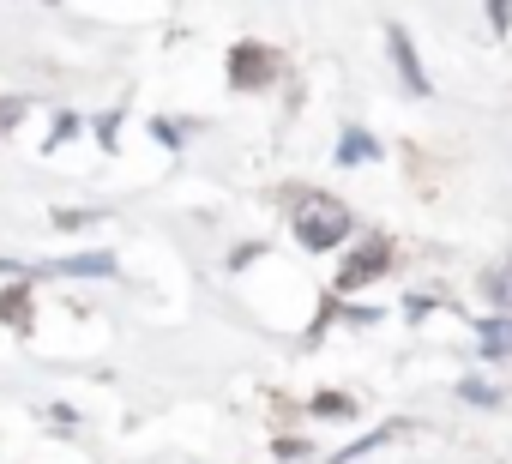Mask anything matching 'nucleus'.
Instances as JSON below:
<instances>
[{
    "instance_id": "f257e3e1",
    "label": "nucleus",
    "mask_w": 512,
    "mask_h": 464,
    "mask_svg": "<svg viewBox=\"0 0 512 464\" xmlns=\"http://www.w3.org/2000/svg\"><path fill=\"white\" fill-rule=\"evenodd\" d=\"M296 236H302L314 254H326V248H338V242L350 236V211H344L338 199H326V193H302V199H296Z\"/></svg>"
},
{
    "instance_id": "f03ea898",
    "label": "nucleus",
    "mask_w": 512,
    "mask_h": 464,
    "mask_svg": "<svg viewBox=\"0 0 512 464\" xmlns=\"http://www.w3.org/2000/svg\"><path fill=\"white\" fill-rule=\"evenodd\" d=\"M278 67H284V61H278L266 43H235V49H229V85H235V91H266V85L278 79Z\"/></svg>"
},
{
    "instance_id": "7ed1b4c3",
    "label": "nucleus",
    "mask_w": 512,
    "mask_h": 464,
    "mask_svg": "<svg viewBox=\"0 0 512 464\" xmlns=\"http://www.w3.org/2000/svg\"><path fill=\"white\" fill-rule=\"evenodd\" d=\"M386 266H392V242H386V236H368V242H362V248L344 260V272H338V290L350 296V290H362L368 278H380Z\"/></svg>"
},
{
    "instance_id": "20e7f679",
    "label": "nucleus",
    "mask_w": 512,
    "mask_h": 464,
    "mask_svg": "<svg viewBox=\"0 0 512 464\" xmlns=\"http://www.w3.org/2000/svg\"><path fill=\"white\" fill-rule=\"evenodd\" d=\"M386 49H392V67H398V79H404V91L410 97H428V73H422V61H416V49H410V37L392 25V37H386Z\"/></svg>"
},
{
    "instance_id": "39448f33",
    "label": "nucleus",
    "mask_w": 512,
    "mask_h": 464,
    "mask_svg": "<svg viewBox=\"0 0 512 464\" xmlns=\"http://www.w3.org/2000/svg\"><path fill=\"white\" fill-rule=\"evenodd\" d=\"M55 272L61 278H115V260L109 254H67V260H55Z\"/></svg>"
},
{
    "instance_id": "423d86ee",
    "label": "nucleus",
    "mask_w": 512,
    "mask_h": 464,
    "mask_svg": "<svg viewBox=\"0 0 512 464\" xmlns=\"http://www.w3.org/2000/svg\"><path fill=\"white\" fill-rule=\"evenodd\" d=\"M404 428H410V422H386V428H374V434H362V440H356V446H344V452H338V458H332V464H356V458H368V452H380V446H386V440H398V434H404Z\"/></svg>"
},
{
    "instance_id": "0eeeda50",
    "label": "nucleus",
    "mask_w": 512,
    "mask_h": 464,
    "mask_svg": "<svg viewBox=\"0 0 512 464\" xmlns=\"http://www.w3.org/2000/svg\"><path fill=\"white\" fill-rule=\"evenodd\" d=\"M0 320H7V326H19V332H31V290H25V284L0 290Z\"/></svg>"
},
{
    "instance_id": "6e6552de",
    "label": "nucleus",
    "mask_w": 512,
    "mask_h": 464,
    "mask_svg": "<svg viewBox=\"0 0 512 464\" xmlns=\"http://www.w3.org/2000/svg\"><path fill=\"white\" fill-rule=\"evenodd\" d=\"M476 332H482V350L488 356H512V320H482Z\"/></svg>"
},
{
    "instance_id": "1a4fd4ad",
    "label": "nucleus",
    "mask_w": 512,
    "mask_h": 464,
    "mask_svg": "<svg viewBox=\"0 0 512 464\" xmlns=\"http://www.w3.org/2000/svg\"><path fill=\"white\" fill-rule=\"evenodd\" d=\"M368 157H380L374 133H344V145H338V163H368Z\"/></svg>"
},
{
    "instance_id": "9d476101",
    "label": "nucleus",
    "mask_w": 512,
    "mask_h": 464,
    "mask_svg": "<svg viewBox=\"0 0 512 464\" xmlns=\"http://www.w3.org/2000/svg\"><path fill=\"white\" fill-rule=\"evenodd\" d=\"M482 296H488L494 308H506V302H512V266H494V272L482 278Z\"/></svg>"
},
{
    "instance_id": "9b49d317",
    "label": "nucleus",
    "mask_w": 512,
    "mask_h": 464,
    "mask_svg": "<svg viewBox=\"0 0 512 464\" xmlns=\"http://www.w3.org/2000/svg\"><path fill=\"white\" fill-rule=\"evenodd\" d=\"M350 410H356V404H350L344 392H320V398H314V416H350Z\"/></svg>"
},
{
    "instance_id": "f8f14e48",
    "label": "nucleus",
    "mask_w": 512,
    "mask_h": 464,
    "mask_svg": "<svg viewBox=\"0 0 512 464\" xmlns=\"http://www.w3.org/2000/svg\"><path fill=\"white\" fill-rule=\"evenodd\" d=\"M458 392H464V398H470V404H494V398H500V392H494V386H482V380H464V386H458Z\"/></svg>"
},
{
    "instance_id": "ddd939ff",
    "label": "nucleus",
    "mask_w": 512,
    "mask_h": 464,
    "mask_svg": "<svg viewBox=\"0 0 512 464\" xmlns=\"http://www.w3.org/2000/svg\"><path fill=\"white\" fill-rule=\"evenodd\" d=\"M55 223H61V229H85V223H97V211H61Z\"/></svg>"
}]
</instances>
